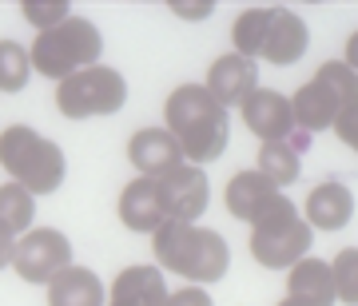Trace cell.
I'll use <instances>...</instances> for the list:
<instances>
[{"label":"cell","mask_w":358,"mask_h":306,"mask_svg":"<svg viewBox=\"0 0 358 306\" xmlns=\"http://www.w3.org/2000/svg\"><path fill=\"white\" fill-rule=\"evenodd\" d=\"M259 175H267L279 191L291 187L294 179H299V152H294L287 140L263 143V152H259Z\"/></svg>","instance_id":"44dd1931"},{"label":"cell","mask_w":358,"mask_h":306,"mask_svg":"<svg viewBox=\"0 0 358 306\" xmlns=\"http://www.w3.org/2000/svg\"><path fill=\"white\" fill-rule=\"evenodd\" d=\"M20 13H24L28 24H36L40 32H48V28L64 24L68 16H72V4L68 0H20Z\"/></svg>","instance_id":"d4e9b609"},{"label":"cell","mask_w":358,"mask_h":306,"mask_svg":"<svg viewBox=\"0 0 358 306\" xmlns=\"http://www.w3.org/2000/svg\"><path fill=\"white\" fill-rule=\"evenodd\" d=\"M120 223L128 231H140V235H155L167 223V211H164L155 179L140 175L124 187V195H120Z\"/></svg>","instance_id":"5bb4252c"},{"label":"cell","mask_w":358,"mask_h":306,"mask_svg":"<svg viewBox=\"0 0 358 306\" xmlns=\"http://www.w3.org/2000/svg\"><path fill=\"white\" fill-rule=\"evenodd\" d=\"M358 100V76L343 60H331V64L319 68V76L303 84L294 92L291 112H294V128L315 136V131L334 128V119L343 115V108Z\"/></svg>","instance_id":"5b68a950"},{"label":"cell","mask_w":358,"mask_h":306,"mask_svg":"<svg viewBox=\"0 0 358 306\" xmlns=\"http://www.w3.org/2000/svg\"><path fill=\"white\" fill-rule=\"evenodd\" d=\"M343 64H346V68H350V72L358 76V32L350 36V44H346V60H343Z\"/></svg>","instance_id":"f546056e"},{"label":"cell","mask_w":358,"mask_h":306,"mask_svg":"<svg viewBox=\"0 0 358 306\" xmlns=\"http://www.w3.org/2000/svg\"><path fill=\"white\" fill-rule=\"evenodd\" d=\"M72 267V242L52 227L40 231H24L16 239V255H13V270L24 282H36V286H48L60 270Z\"/></svg>","instance_id":"ba28073f"},{"label":"cell","mask_w":358,"mask_h":306,"mask_svg":"<svg viewBox=\"0 0 358 306\" xmlns=\"http://www.w3.org/2000/svg\"><path fill=\"white\" fill-rule=\"evenodd\" d=\"M171 13L183 16V20H203L207 13H215L211 0H199V4H183V0H171Z\"/></svg>","instance_id":"83f0119b"},{"label":"cell","mask_w":358,"mask_h":306,"mask_svg":"<svg viewBox=\"0 0 358 306\" xmlns=\"http://www.w3.org/2000/svg\"><path fill=\"white\" fill-rule=\"evenodd\" d=\"M103 52V36L100 28L84 20V16H68L64 24L48 28V32H40L32 52H28V60L36 68L40 76H52V80H68L92 68L100 60Z\"/></svg>","instance_id":"277c9868"},{"label":"cell","mask_w":358,"mask_h":306,"mask_svg":"<svg viewBox=\"0 0 358 306\" xmlns=\"http://www.w3.org/2000/svg\"><path fill=\"white\" fill-rule=\"evenodd\" d=\"M128 100V80L120 76L115 68L92 64L76 76L60 80L56 88V108L68 115V119H88V115H112L124 108Z\"/></svg>","instance_id":"8992f818"},{"label":"cell","mask_w":358,"mask_h":306,"mask_svg":"<svg viewBox=\"0 0 358 306\" xmlns=\"http://www.w3.org/2000/svg\"><path fill=\"white\" fill-rule=\"evenodd\" d=\"M32 219H36V195L24 191L20 183H4L0 187V227L20 239L24 231H32Z\"/></svg>","instance_id":"ffe728a7"},{"label":"cell","mask_w":358,"mask_h":306,"mask_svg":"<svg viewBox=\"0 0 358 306\" xmlns=\"http://www.w3.org/2000/svg\"><path fill=\"white\" fill-rule=\"evenodd\" d=\"M0 163L13 175V183H20L32 195H52L64 183V152L52 140H44L40 131L16 124L0 136Z\"/></svg>","instance_id":"3957f363"},{"label":"cell","mask_w":358,"mask_h":306,"mask_svg":"<svg viewBox=\"0 0 358 306\" xmlns=\"http://www.w3.org/2000/svg\"><path fill=\"white\" fill-rule=\"evenodd\" d=\"M164 298H167L164 270L159 267H128L115 275L108 306H164Z\"/></svg>","instance_id":"2e32d148"},{"label":"cell","mask_w":358,"mask_h":306,"mask_svg":"<svg viewBox=\"0 0 358 306\" xmlns=\"http://www.w3.org/2000/svg\"><path fill=\"white\" fill-rule=\"evenodd\" d=\"M32 60H28V52L13 40H0V92H24V84L32 76Z\"/></svg>","instance_id":"603a6c76"},{"label":"cell","mask_w":358,"mask_h":306,"mask_svg":"<svg viewBox=\"0 0 358 306\" xmlns=\"http://www.w3.org/2000/svg\"><path fill=\"white\" fill-rule=\"evenodd\" d=\"M48 306H103V282L88 267H68L48 282Z\"/></svg>","instance_id":"ac0fdd59"},{"label":"cell","mask_w":358,"mask_h":306,"mask_svg":"<svg viewBox=\"0 0 358 306\" xmlns=\"http://www.w3.org/2000/svg\"><path fill=\"white\" fill-rule=\"evenodd\" d=\"M155 187H159L167 219H176V223H195L207 211V175L195 163H179L176 171L155 179Z\"/></svg>","instance_id":"9c48e42d"},{"label":"cell","mask_w":358,"mask_h":306,"mask_svg":"<svg viewBox=\"0 0 358 306\" xmlns=\"http://www.w3.org/2000/svg\"><path fill=\"white\" fill-rule=\"evenodd\" d=\"M164 306H211V298H207L203 286H183V291L167 294Z\"/></svg>","instance_id":"4316f807"},{"label":"cell","mask_w":358,"mask_h":306,"mask_svg":"<svg viewBox=\"0 0 358 306\" xmlns=\"http://www.w3.org/2000/svg\"><path fill=\"white\" fill-rule=\"evenodd\" d=\"M152 242H155V263L192 282H219L231 267V251L223 242V235L195 227V223L167 219L164 227L152 235Z\"/></svg>","instance_id":"7a4b0ae2"},{"label":"cell","mask_w":358,"mask_h":306,"mask_svg":"<svg viewBox=\"0 0 358 306\" xmlns=\"http://www.w3.org/2000/svg\"><path fill=\"white\" fill-rule=\"evenodd\" d=\"M13 255H16V235L0 227V270L13 267Z\"/></svg>","instance_id":"f1b7e54d"},{"label":"cell","mask_w":358,"mask_h":306,"mask_svg":"<svg viewBox=\"0 0 358 306\" xmlns=\"http://www.w3.org/2000/svg\"><path fill=\"white\" fill-rule=\"evenodd\" d=\"M128 155H131V163H136V171H143V179H159V175H167V171H176V167L183 163V152H179L176 136L167 128L136 131L131 143H128Z\"/></svg>","instance_id":"4fadbf2b"},{"label":"cell","mask_w":358,"mask_h":306,"mask_svg":"<svg viewBox=\"0 0 358 306\" xmlns=\"http://www.w3.org/2000/svg\"><path fill=\"white\" fill-rule=\"evenodd\" d=\"M203 88L211 92L223 108H227V103H243L247 96L259 88V64L247 60V56H239V52H227V56H219L215 64H211Z\"/></svg>","instance_id":"7c38bea8"},{"label":"cell","mask_w":358,"mask_h":306,"mask_svg":"<svg viewBox=\"0 0 358 306\" xmlns=\"http://www.w3.org/2000/svg\"><path fill=\"white\" fill-rule=\"evenodd\" d=\"M164 112H167V131L176 136L183 159L211 163L227 152V108L203 84L176 88Z\"/></svg>","instance_id":"6da1fadb"},{"label":"cell","mask_w":358,"mask_h":306,"mask_svg":"<svg viewBox=\"0 0 358 306\" xmlns=\"http://www.w3.org/2000/svg\"><path fill=\"white\" fill-rule=\"evenodd\" d=\"M355 215V195L343 183H319L315 191L307 195V227L319 231H343Z\"/></svg>","instance_id":"e0dca14e"},{"label":"cell","mask_w":358,"mask_h":306,"mask_svg":"<svg viewBox=\"0 0 358 306\" xmlns=\"http://www.w3.org/2000/svg\"><path fill=\"white\" fill-rule=\"evenodd\" d=\"M291 298H303L310 306H334L338 294H334V275L331 263L307 255L291 267Z\"/></svg>","instance_id":"d6986e66"},{"label":"cell","mask_w":358,"mask_h":306,"mask_svg":"<svg viewBox=\"0 0 358 306\" xmlns=\"http://www.w3.org/2000/svg\"><path fill=\"white\" fill-rule=\"evenodd\" d=\"M279 306H310V303H303V298H282Z\"/></svg>","instance_id":"4dcf8cb0"},{"label":"cell","mask_w":358,"mask_h":306,"mask_svg":"<svg viewBox=\"0 0 358 306\" xmlns=\"http://www.w3.org/2000/svg\"><path fill=\"white\" fill-rule=\"evenodd\" d=\"M267 24H271V8L263 4V8H247V13H239V20H235V52L239 56H247V60H255L259 52H263V36H267Z\"/></svg>","instance_id":"7402d4cb"},{"label":"cell","mask_w":358,"mask_h":306,"mask_svg":"<svg viewBox=\"0 0 358 306\" xmlns=\"http://www.w3.org/2000/svg\"><path fill=\"white\" fill-rule=\"evenodd\" d=\"M239 108H243V124L255 131L263 143L291 140L294 112H291V100H287V96H279V92H271V88H255Z\"/></svg>","instance_id":"8fae6325"},{"label":"cell","mask_w":358,"mask_h":306,"mask_svg":"<svg viewBox=\"0 0 358 306\" xmlns=\"http://www.w3.org/2000/svg\"><path fill=\"white\" fill-rule=\"evenodd\" d=\"M334 131H338V140L350 143V147L358 152V100L350 103V108H343V115L334 119Z\"/></svg>","instance_id":"484cf974"},{"label":"cell","mask_w":358,"mask_h":306,"mask_svg":"<svg viewBox=\"0 0 358 306\" xmlns=\"http://www.w3.org/2000/svg\"><path fill=\"white\" fill-rule=\"evenodd\" d=\"M307 24H303V16L291 13V8H271V24H267V36H263V60L271 64H294L303 52H307Z\"/></svg>","instance_id":"9a60e30c"},{"label":"cell","mask_w":358,"mask_h":306,"mask_svg":"<svg viewBox=\"0 0 358 306\" xmlns=\"http://www.w3.org/2000/svg\"><path fill=\"white\" fill-rule=\"evenodd\" d=\"M282 203H287V195L267 175H259V171H239L227 183V211L235 219L251 223V227H255L259 219H267L271 211H279Z\"/></svg>","instance_id":"30bf717a"},{"label":"cell","mask_w":358,"mask_h":306,"mask_svg":"<svg viewBox=\"0 0 358 306\" xmlns=\"http://www.w3.org/2000/svg\"><path fill=\"white\" fill-rule=\"evenodd\" d=\"M331 275H334V294H338V303L358 306V247H350V251H343V255L334 258Z\"/></svg>","instance_id":"cb8c5ba5"},{"label":"cell","mask_w":358,"mask_h":306,"mask_svg":"<svg viewBox=\"0 0 358 306\" xmlns=\"http://www.w3.org/2000/svg\"><path fill=\"white\" fill-rule=\"evenodd\" d=\"M310 227L307 219L294 211V203L279 207V211H271L267 219H259L255 227H251V255L263 263V267L279 270V267H294L299 258L310 255Z\"/></svg>","instance_id":"52a82bcc"}]
</instances>
